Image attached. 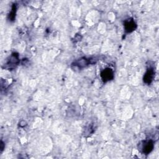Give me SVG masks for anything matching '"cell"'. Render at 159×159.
Segmentation results:
<instances>
[{
	"instance_id": "cell-6",
	"label": "cell",
	"mask_w": 159,
	"mask_h": 159,
	"mask_svg": "<svg viewBox=\"0 0 159 159\" xmlns=\"http://www.w3.org/2000/svg\"><path fill=\"white\" fill-rule=\"evenodd\" d=\"M155 72L153 68L149 67L148 68H147L146 72L145 73L143 76V83L148 85L150 84L155 78Z\"/></svg>"
},
{
	"instance_id": "cell-3",
	"label": "cell",
	"mask_w": 159,
	"mask_h": 159,
	"mask_svg": "<svg viewBox=\"0 0 159 159\" xmlns=\"http://www.w3.org/2000/svg\"><path fill=\"white\" fill-rule=\"evenodd\" d=\"M19 62L20 59L19 57V54L16 52H14L7 58L5 64V67L9 70L14 69L19 65Z\"/></svg>"
},
{
	"instance_id": "cell-5",
	"label": "cell",
	"mask_w": 159,
	"mask_h": 159,
	"mask_svg": "<svg viewBox=\"0 0 159 159\" xmlns=\"http://www.w3.org/2000/svg\"><path fill=\"white\" fill-rule=\"evenodd\" d=\"M137 27V25L133 18H129L124 22V28L125 33H131L135 30Z\"/></svg>"
},
{
	"instance_id": "cell-8",
	"label": "cell",
	"mask_w": 159,
	"mask_h": 159,
	"mask_svg": "<svg viewBox=\"0 0 159 159\" xmlns=\"http://www.w3.org/2000/svg\"><path fill=\"white\" fill-rule=\"evenodd\" d=\"M4 147H5L4 144L3 142L1 140V152L3 151V150H4Z\"/></svg>"
},
{
	"instance_id": "cell-7",
	"label": "cell",
	"mask_w": 159,
	"mask_h": 159,
	"mask_svg": "<svg viewBox=\"0 0 159 159\" xmlns=\"http://www.w3.org/2000/svg\"><path fill=\"white\" fill-rule=\"evenodd\" d=\"M16 11H17V5L16 4H13L11 7V10L9 12L7 16V19L11 22H14L16 19Z\"/></svg>"
},
{
	"instance_id": "cell-2",
	"label": "cell",
	"mask_w": 159,
	"mask_h": 159,
	"mask_svg": "<svg viewBox=\"0 0 159 159\" xmlns=\"http://www.w3.org/2000/svg\"><path fill=\"white\" fill-rule=\"evenodd\" d=\"M154 141L151 139H147L141 142L140 150L142 153L147 155L150 154L154 148Z\"/></svg>"
},
{
	"instance_id": "cell-1",
	"label": "cell",
	"mask_w": 159,
	"mask_h": 159,
	"mask_svg": "<svg viewBox=\"0 0 159 159\" xmlns=\"http://www.w3.org/2000/svg\"><path fill=\"white\" fill-rule=\"evenodd\" d=\"M96 62V60L95 58H86V57H81L76 60H75L71 64V68L73 70H82L84 68L89 66L91 64H94Z\"/></svg>"
},
{
	"instance_id": "cell-4",
	"label": "cell",
	"mask_w": 159,
	"mask_h": 159,
	"mask_svg": "<svg viewBox=\"0 0 159 159\" xmlns=\"http://www.w3.org/2000/svg\"><path fill=\"white\" fill-rule=\"evenodd\" d=\"M100 76L102 81L104 83H107L114 79V74L112 69L110 68H106L101 70L100 73Z\"/></svg>"
}]
</instances>
